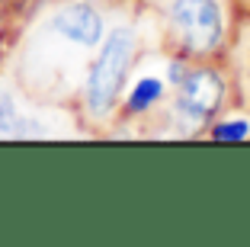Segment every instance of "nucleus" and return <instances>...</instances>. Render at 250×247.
I'll use <instances>...</instances> for the list:
<instances>
[{
    "mask_svg": "<svg viewBox=\"0 0 250 247\" xmlns=\"http://www.w3.org/2000/svg\"><path fill=\"white\" fill-rule=\"evenodd\" d=\"M128 61H132V32L116 29L103 42L100 58L93 61V71H90V80H87V103L93 116H103V112L112 109L119 87L125 80V71H128Z\"/></svg>",
    "mask_w": 250,
    "mask_h": 247,
    "instance_id": "nucleus-1",
    "label": "nucleus"
},
{
    "mask_svg": "<svg viewBox=\"0 0 250 247\" xmlns=\"http://www.w3.org/2000/svg\"><path fill=\"white\" fill-rule=\"evenodd\" d=\"M173 26L192 51H212L221 42V10L215 0H173Z\"/></svg>",
    "mask_w": 250,
    "mask_h": 247,
    "instance_id": "nucleus-2",
    "label": "nucleus"
},
{
    "mask_svg": "<svg viewBox=\"0 0 250 247\" xmlns=\"http://www.w3.org/2000/svg\"><path fill=\"white\" fill-rule=\"evenodd\" d=\"M221 103V80L212 71H192L180 87V112L186 119H208Z\"/></svg>",
    "mask_w": 250,
    "mask_h": 247,
    "instance_id": "nucleus-3",
    "label": "nucleus"
},
{
    "mask_svg": "<svg viewBox=\"0 0 250 247\" xmlns=\"http://www.w3.org/2000/svg\"><path fill=\"white\" fill-rule=\"evenodd\" d=\"M52 29L61 32L67 42H77V45H96L100 36H103V20L90 3H74V7L61 10L55 16Z\"/></svg>",
    "mask_w": 250,
    "mask_h": 247,
    "instance_id": "nucleus-4",
    "label": "nucleus"
},
{
    "mask_svg": "<svg viewBox=\"0 0 250 247\" xmlns=\"http://www.w3.org/2000/svg\"><path fill=\"white\" fill-rule=\"evenodd\" d=\"M161 96V80H154V77H145V80H138V87L132 90V96H128V106L132 109H147L151 103Z\"/></svg>",
    "mask_w": 250,
    "mask_h": 247,
    "instance_id": "nucleus-5",
    "label": "nucleus"
},
{
    "mask_svg": "<svg viewBox=\"0 0 250 247\" xmlns=\"http://www.w3.org/2000/svg\"><path fill=\"white\" fill-rule=\"evenodd\" d=\"M0 135H22V119L7 93L0 96Z\"/></svg>",
    "mask_w": 250,
    "mask_h": 247,
    "instance_id": "nucleus-6",
    "label": "nucleus"
},
{
    "mask_svg": "<svg viewBox=\"0 0 250 247\" xmlns=\"http://www.w3.org/2000/svg\"><path fill=\"white\" fill-rule=\"evenodd\" d=\"M247 122H225V125H218L215 129V138H221V141H241V138H247Z\"/></svg>",
    "mask_w": 250,
    "mask_h": 247,
    "instance_id": "nucleus-7",
    "label": "nucleus"
}]
</instances>
